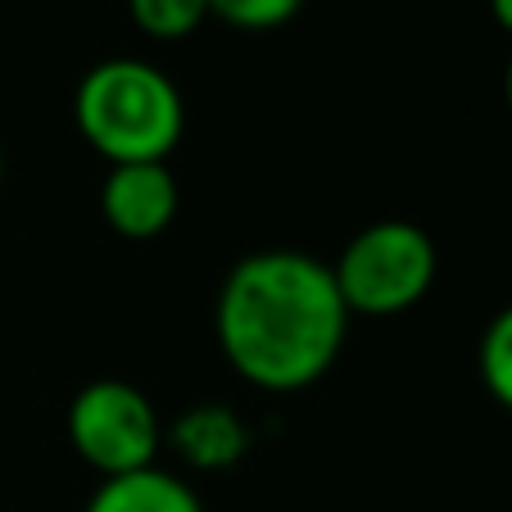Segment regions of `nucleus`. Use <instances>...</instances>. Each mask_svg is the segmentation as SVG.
<instances>
[{"mask_svg":"<svg viewBox=\"0 0 512 512\" xmlns=\"http://www.w3.org/2000/svg\"><path fill=\"white\" fill-rule=\"evenodd\" d=\"M0 182H5V155H0Z\"/></svg>","mask_w":512,"mask_h":512,"instance_id":"nucleus-13","label":"nucleus"},{"mask_svg":"<svg viewBox=\"0 0 512 512\" xmlns=\"http://www.w3.org/2000/svg\"><path fill=\"white\" fill-rule=\"evenodd\" d=\"M100 213L127 241H155L177 218V177L168 164H114L100 186Z\"/></svg>","mask_w":512,"mask_h":512,"instance_id":"nucleus-5","label":"nucleus"},{"mask_svg":"<svg viewBox=\"0 0 512 512\" xmlns=\"http://www.w3.org/2000/svg\"><path fill=\"white\" fill-rule=\"evenodd\" d=\"M490 14L503 32H512V0H490Z\"/></svg>","mask_w":512,"mask_h":512,"instance_id":"nucleus-11","label":"nucleus"},{"mask_svg":"<svg viewBox=\"0 0 512 512\" xmlns=\"http://www.w3.org/2000/svg\"><path fill=\"white\" fill-rule=\"evenodd\" d=\"M132 23L155 41H182L209 19V0H127Z\"/></svg>","mask_w":512,"mask_h":512,"instance_id":"nucleus-8","label":"nucleus"},{"mask_svg":"<svg viewBox=\"0 0 512 512\" xmlns=\"http://www.w3.org/2000/svg\"><path fill=\"white\" fill-rule=\"evenodd\" d=\"M68 440L82 463L100 476H127L155 467L159 454V417L150 399L127 381H91L68 404Z\"/></svg>","mask_w":512,"mask_h":512,"instance_id":"nucleus-4","label":"nucleus"},{"mask_svg":"<svg viewBox=\"0 0 512 512\" xmlns=\"http://www.w3.org/2000/svg\"><path fill=\"white\" fill-rule=\"evenodd\" d=\"M435 268H440V254L422 227L404 223V218H381L340 250L331 277H336L349 313L390 318V313H404L417 300H426Z\"/></svg>","mask_w":512,"mask_h":512,"instance_id":"nucleus-3","label":"nucleus"},{"mask_svg":"<svg viewBox=\"0 0 512 512\" xmlns=\"http://www.w3.org/2000/svg\"><path fill=\"white\" fill-rule=\"evenodd\" d=\"M78 132L114 164H168L182 141L186 105L168 73L145 59H105L78 82Z\"/></svg>","mask_w":512,"mask_h":512,"instance_id":"nucleus-2","label":"nucleus"},{"mask_svg":"<svg viewBox=\"0 0 512 512\" xmlns=\"http://www.w3.org/2000/svg\"><path fill=\"white\" fill-rule=\"evenodd\" d=\"M218 345L259 390H304L336 363L349 309L331 263L304 250L245 254L218 290Z\"/></svg>","mask_w":512,"mask_h":512,"instance_id":"nucleus-1","label":"nucleus"},{"mask_svg":"<svg viewBox=\"0 0 512 512\" xmlns=\"http://www.w3.org/2000/svg\"><path fill=\"white\" fill-rule=\"evenodd\" d=\"M503 87H508V109H512V59H508V82Z\"/></svg>","mask_w":512,"mask_h":512,"instance_id":"nucleus-12","label":"nucleus"},{"mask_svg":"<svg viewBox=\"0 0 512 512\" xmlns=\"http://www.w3.org/2000/svg\"><path fill=\"white\" fill-rule=\"evenodd\" d=\"M168 440H173L177 458H186L195 472H227V467H236L245 458V449H250L245 422L223 404L186 408L173 422Z\"/></svg>","mask_w":512,"mask_h":512,"instance_id":"nucleus-6","label":"nucleus"},{"mask_svg":"<svg viewBox=\"0 0 512 512\" xmlns=\"http://www.w3.org/2000/svg\"><path fill=\"white\" fill-rule=\"evenodd\" d=\"M87 512H204L195 490L173 472L141 467L127 476H105Z\"/></svg>","mask_w":512,"mask_h":512,"instance_id":"nucleus-7","label":"nucleus"},{"mask_svg":"<svg viewBox=\"0 0 512 512\" xmlns=\"http://www.w3.org/2000/svg\"><path fill=\"white\" fill-rule=\"evenodd\" d=\"M300 5L304 0H209V14L241 32H268L295 19Z\"/></svg>","mask_w":512,"mask_h":512,"instance_id":"nucleus-10","label":"nucleus"},{"mask_svg":"<svg viewBox=\"0 0 512 512\" xmlns=\"http://www.w3.org/2000/svg\"><path fill=\"white\" fill-rule=\"evenodd\" d=\"M476 363H481L485 390H490L503 408H512V304L490 322V327H485Z\"/></svg>","mask_w":512,"mask_h":512,"instance_id":"nucleus-9","label":"nucleus"}]
</instances>
